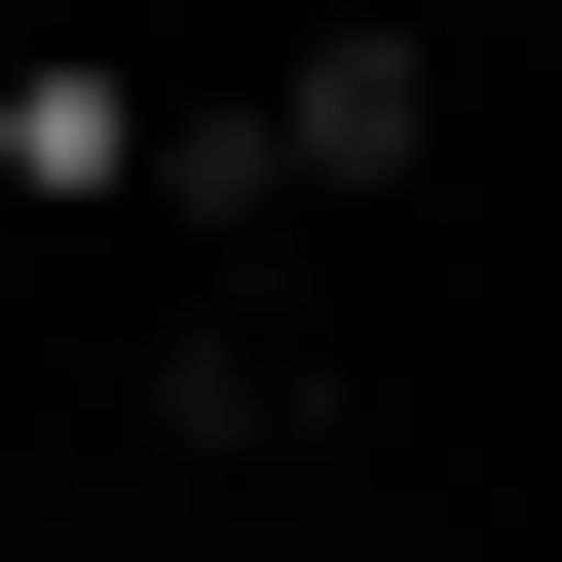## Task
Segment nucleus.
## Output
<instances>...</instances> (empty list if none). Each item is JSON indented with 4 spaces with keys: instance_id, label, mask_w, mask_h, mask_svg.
<instances>
[{
    "instance_id": "obj_1",
    "label": "nucleus",
    "mask_w": 562,
    "mask_h": 562,
    "mask_svg": "<svg viewBox=\"0 0 562 562\" xmlns=\"http://www.w3.org/2000/svg\"><path fill=\"white\" fill-rule=\"evenodd\" d=\"M0 150H38V38H0Z\"/></svg>"
}]
</instances>
